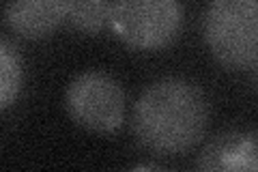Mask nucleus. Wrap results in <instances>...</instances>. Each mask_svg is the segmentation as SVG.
<instances>
[{
  "mask_svg": "<svg viewBox=\"0 0 258 172\" xmlns=\"http://www.w3.org/2000/svg\"><path fill=\"white\" fill-rule=\"evenodd\" d=\"M134 134L155 155H181L196 146L209 127V101L196 82L157 80L140 95L132 117Z\"/></svg>",
  "mask_w": 258,
  "mask_h": 172,
  "instance_id": "obj_1",
  "label": "nucleus"
},
{
  "mask_svg": "<svg viewBox=\"0 0 258 172\" xmlns=\"http://www.w3.org/2000/svg\"><path fill=\"white\" fill-rule=\"evenodd\" d=\"M203 172H256V132H228L213 138L198 155Z\"/></svg>",
  "mask_w": 258,
  "mask_h": 172,
  "instance_id": "obj_6",
  "label": "nucleus"
},
{
  "mask_svg": "<svg viewBox=\"0 0 258 172\" xmlns=\"http://www.w3.org/2000/svg\"><path fill=\"white\" fill-rule=\"evenodd\" d=\"M203 32L209 50L230 71H254L258 61V0H211Z\"/></svg>",
  "mask_w": 258,
  "mask_h": 172,
  "instance_id": "obj_2",
  "label": "nucleus"
},
{
  "mask_svg": "<svg viewBox=\"0 0 258 172\" xmlns=\"http://www.w3.org/2000/svg\"><path fill=\"white\" fill-rule=\"evenodd\" d=\"M64 108L80 127L112 134L125 121V91L103 71H86L64 93Z\"/></svg>",
  "mask_w": 258,
  "mask_h": 172,
  "instance_id": "obj_4",
  "label": "nucleus"
},
{
  "mask_svg": "<svg viewBox=\"0 0 258 172\" xmlns=\"http://www.w3.org/2000/svg\"><path fill=\"white\" fill-rule=\"evenodd\" d=\"M24 80V65L18 50L0 39V112L15 101Z\"/></svg>",
  "mask_w": 258,
  "mask_h": 172,
  "instance_id": "obj_8",
  "label": "nucleus"
},
{
  "mask_svg": "<svg viewBox=\"0 0 258 172\" xmlns=\"http://www.w3.org/2000/svg\"><path fill=\"white\" fill-rule=\"evenodd\" d=\"M71 0H7L5 20L24 39H45L67 20Z\"/></svg>",
  "mask_w": 258,
  "mask_h": 172,
  "instance_id": "obj_5",
  "label": "nucleus"
},
{
  "mask_svg": "<svg viewBox=\"0 0 258 172\" xmlns=\"http://www.w3.org/2000/svg\"><path fill=\"white\" fill-rule=\"evenodd\" d=\"M181 0H112L110 28L134 50H161L179 37Z\"/></svg>",
  "mask_w": 258,
  "mask_h": 172,
  "instance_id": "obj_3",
  "label": "nucleus"
},
{
  "mask_svg": "<svg viewBox=\"0 0 258 172\" xmlns=\"http://www.w3.org/2000/svg\"><path fill=\"white\" fill-rule=\"evenodd\" d=\"M112 0H71L67 20L80 32L97 35L110 26Z\"/></svg>",
  "mask_w": 258,
  "mask_h": 172,
  "instance_id": "obj_7",
  "label": "nucleus"
}]
</instances>
